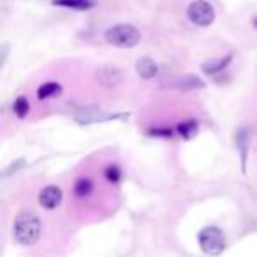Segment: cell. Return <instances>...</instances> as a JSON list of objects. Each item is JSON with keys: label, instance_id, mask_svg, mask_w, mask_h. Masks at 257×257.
<instances>
[{"label": "cell", "instance_id": "cell-6", "mask_svg": "<svg viewBox=\"0 0 257 257\" xmlns=\"http://www.w3.org/2000/svg\"><path fill=\"white\" fill-rule=\"evenodd\" d=\"M97 79L102 86H116L118 83H121L123 74L118 67H111V65H104L97 71Z\"/></svg>", "mask_w": 257, "mask_h": 257}, {"label": "cell", "instance_id": "cell-3", "mask_svg": "<svg viewBox=\"0 0 257 257\" xmlns=\"http://www.w3.org/2000/svg\"><path fill=\"white\" fill-rule=\"evenodd\" d=\"M199 246L208 255H218L225 248L224 232L218 227H204L199 232Z\"/></svg>", "mask_w": 257, "mask_h": 257}, {"label": "cell", "instance_id": "cell-11", "mask_svg": "<svg viewBox=\"0 0 257 257\" xmlns=\"http://www.w3.org/2000/svg\"><path fill=\"white\" fill-rule=\"evenodd\" d=\"M197 131H199V123L194 120H189V121H182V123L178 125V133L182 134L185 140H190V138H194L197 134Z\"/></svg>", "mask_w": 257, "mask_h": 257}, {"label": "cell", "instance_id": "cell-13", "mask_svg": "<svg viewBox=\"0 0 257 257\" xmlns=\"http://www.w3.org/2000/svg\"><path fill=\"white\" fill-rule=\"evenodd\" d=\"M13 111H15V114L18 118H25L27 114H29L30 111V104L29 100L25 99V97H18V99L15 100V104H13Z\"/></svg>", "mask_w": 257, "mask_h": 257}, {"label": "cell", "instance_id": "cell-9", "mask_svg": "<svg viewBox=\"0 0 257 257\" xmlns=\"http://www.w3.org/2000/svg\"><path fill=\"white\" fill-rule=\"evenodd\" d=\"M55 6L60 8H69V9H79V11H86L92 9L97 4V0H53Z\"/></svg>", "mask_w": 257, "mask_h": 257}, {"label": "cell", "instance_id": "cell-8", "mask_svg": "<svg viewBox=\"0 0 257 257\" xmlns=\"http://www.w3.org/2000/svg\"><path fill=\"white\" fill-rule=\"evenodd\" d=\"M231 60H232L231 55H227V57H222V58H213V60H208V62H204V64H203V71L206 72V74H217V72L224 71Z\"/></svg>", "mask_w": 257, "mask_h": 257}, {"label": "cell", "instance_id": "cell-5", "mask_svg": "<svg viewBox=\"0 0 257 257\" xmlns=\"http://www.w3.org/2000/svg\"><path fill=\"white\" fill-rule=\"evenodd\" d=\"M39 203L43 208L46 210H55L58 204L62 203V190L60 187H55V185H48L41 190L39 194Z\"/></svg>", "mask_w": 257, "mask_h": 257}, {"label": "cell", "instance_id": "cell-14", "mask_svg": "<svg viewBox=\"0 0 257 257\" xmlns=\"http://www.w3.org/2000/svg\"><path fill=\"white\" fill-rule=\"evenodd\" d=\"M106 180L107 182H111V183H118L120 182V176H121V173H120V168L118 166H107L106 168Z\"/></svg>", "mask_w": 257, "mask_h": 257}, {"label": "cell", "instance_id": "cell-15", "mask_svg": "<svg viewBox=\"0 0 257 257\" xmlns=\"http://www.w3.org/2000/svg\"><path fill=\"white\" fill-rule=\"evenodd\" d=\"M150 134H155V136H171V131H169V128H164V131H162V128H154V131H150Z\"/></svg>", "mask_w": 257, "mask_h": 257}, {"label": "cell", "instance_id": "cell-4", "mask_svg": "<svg viewBox=\"0 0 257 257\" xmlns=\"http://www.w3.org/2000/svg\"><path fill=\"white\" fill-rule=\"evenodd\" d=\"M189 20L197 27H210L215 22V11L208 2L204 0H196L187 9Z\"/></svg>", "mask_w": 257, "mask_h": 257}, {"label": "cell", "instance_id": "cell-16", "mask_svg": "<svg viewBox=\"0 0 257 257\" xmlns=\"http://www.w3.org/2000/svg\"><path fill=\"white\" fill-rule=\"evenodd\" d=\"M253 25H257V18H255V20H253Z\"/></svg>", "mask_w": 257, "mask_h": 257}, {"label": "cell", "instance_id": "cell-2", "mask_svg": "<svg viewBox=\"0 0 257 257\" xmlns=\"http://www.w3.org/2000/svg\"><path fill=\"white\" fill-rule=\"evenodd\" d=\"M104 37H106V41L111 46L116 48H134L141 41L140 30L134 25H128V23L113 25L111 29L106 30Z\"/></svg>", "mask_w": 257, "mask_h": 257}, {"label": "cell", "instance_id": "cell-10", "mask_svg": "<svg viewBox=\"0 0 257 257\" xmlns=\"http://www.w3.org/2000/svg\"><path fill=\"white\" fill-rule=\"evenodd\" d=\"M62 92V86L55 81H48L37 90V99L39 100H46V99H51V97H57L58 93Z\"/></svg>", "mask_w": 257, "mask_h": 257}, {"label": "cell", "instance_id": "cell-1", "mask_svg": "<svg viewBox=\"0 0 257 257\" xmlns=\"http://www.w3.org/2000/svg\"><path fill=\"white\" fill-rule=\"evenodd\" d=\"M41 220L37 215L30 213V211H23L16 217L15 225H13V234L15 239L23 246H30L41 238Z\"/></svg>", "mask_w": 257, "mask_h": 257}, {"label": "cell", "instance_id": "cell-7", "mask_svg": "<svg viewBox=\"0 0 257 257\" xmlns=\"http://www.w3.org/2000/svg\"><path fill=\"white\" fill-rule=\"evenodd\" d=\"M136 71L143 79H152L159 72V67H157V64L152 60V58L145 57V58H140V60H138Z\"/></svg>", "mask_w": 257, "mask_h": 257}, {"label": "cell", "instance_id": "cell-12", "mask_svg": "<svg viewBox=\"0 0 257 257\" xmlns=\"http://www.w3.org/2000/svg\"><path fill=\"white\" fill-rule=\"evenodd\" d=\"M92 190H93V183H92V180H90V178L78 180V182H76V185H74V192H76V196H79V197L90 196V192H92Z\"/></svg>", "mask_w": 257, "mask_h": 257}]
</instances>
